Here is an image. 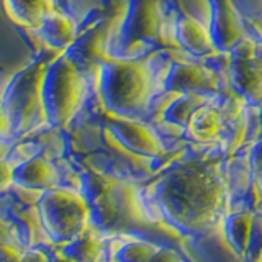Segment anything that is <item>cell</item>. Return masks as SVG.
<instances>
[{"mask_svg":"<svg viewBox=\"0 0 262 262\" xmlns=\"http://www.w3.org/2000/svg\"><path fill=\"white\" fill-rule=\"evenodd\" d=\"M151 195L172 225L195 229L223 210L226 180L216 161H187L167 167L151 187Z\"/></svg>","mask_w":262,"mask_h":262,"instance_id":"obj_1","label":"cell"},{"mask_svg":"<svg viewBox=\"0 0 262 262\" xmlns=\"http://www.w3.org/2000/svg\"><path fill=\"white\" fill-rule=\"evenodd\" d=\"M152 57L117 59L105 56L98 62L97 89L106 113L123 118H139L147 112L158 89Z\"/></svg>","mask_w":262,"mask_h":262,"instance_id":"obj_2","label":"cell"},{"mask_svg":"<svg viewBox=\"0 0 262 262\" xmlns=\"http://www.w3.org/2000/svg\"><path fill=\"white\" fill-rule=\"evenodd\" d=\"M167 15L164 0H128L126 10L105 43V56L117 59L143 57L164 43Z\"/></svg>","mask_w":262,"mask_h":262,"instance_id":"obj_3","label":"cell"},{"mask_svg":"<svg viewBox=\"0 0 262 262\" xmlns=\"http://www.w3.org/2000/svg\"><path fill=\"white\" fill-rule=\"evenodd\" d=\"M48 64L36 59L12 77L0 98L4 126L12 136H25L46 125L41 84Z\"/></svg>","mask_w":262,"mask_h":262,"instance_id":"obj_4","label":"cell"},{"mask_svg":"<svg viewBox=\"0 0 262 262\" xmlns=\"http://www.w3.org/2000/svg\"><path fill=\"white\" fill-rule=\"evenodd\" d=\"M85 97V80L69 56L61 54L48 64L41 98L49 128H64L74 118Z\"/></svg>","mask_w":262,"mask_h":262,"instance_id":"obj_5","label":"cell"},{"mask_svg":"<svg viewBox=\"0 0 262 262\" xmlns=\"http://www.w3.org/2000/svg\"><path fill=\"white\" fill-rule=\"evenodd\" d=\"M36 211L49 243L64 246L77 237L89 223V203L79 192L49 188L39 195Z\"/></svg>","mask_w":262,"mask_h":262,"instance_id":"obj_6","label":"cell"},{"mask_svg":"<svg viewBox=\"0 0 262 262\" xmlns=\"http://www.w3.org/2000/svg\"><path fill=\"white\" fill-rule=\"evenodd\" d=\"M228 82L231 90L246 105L262 106V35H246L229 51Z\"/></svg>","mask_w":262,"mask_h":262,"instance_id":"obj_7","label":"cell"},{"mask_svg":"<svg viewBox=\"0 0 262 262\" xmlns=\"http://www.w3.org/2000/svg\"><path fill=\"white\" fill-rule=\"evenodd\" d=\"M226 74L220 72L216 69L202 61H185L176 59L172 61L167 68L162 79V90L170 94H193L215 100V98L223 94L229 87V82L226 80Z\"/></svg>","mask_w":262,"mask_h":262,"instance_id":"obj_8","label":"cell"},{"mask_svg":"<svg viewBox=\"0 0 262 262\" xmlns=\"http://www.w3.org/2000/svg\"><path fill=\"white\" fill-rule=\"evenodd\" d=\"M103 121L108 135L131 154L154 159L156 156L166 151L158 133L146 123L138 121L136 118L117 117L112 113H106Z\"/></svg>","mask_w":262,"mask_h":262,"instance_id":"obj_9","label":"cell"},{"mask_svg":"<svg viewBox=\"0 0 262 262\" xmlns=\"http://www.w3.org/2000/svg\"><path fill=\"white\" fill-rule=\"evenodd\" d=\"M208 31L213 45L220 53H229L234 45L246 36L244 20L231 0H208Z\"/></svg>","mask_w":262,"mask_h":262,"instance_id":"obj_10","label":"cell"},{"mask_svg":"<svg viewBox=\"0 0 262 262\" xmlns=\"http://www.w3.org/2000/svg\"><path fill=\"white\" fill-rule=\"evenodd\" d=\"M172 38L177 46L195 59H203V57L218 53L211 41L208 27H205L184 7H177L174 18H172Z\"/></svg>","mask_w":262,"mask_h":262,"instance_id":"obj_11","label":"cell"},{"mask_svg":"<svg viewBox=\"0 0 262 262\" xmlns=\"http://www.w3.org/2000/svg\"><path fill=\"white\" fill-rule=\"evenodd\" d=\"M13 185L28 192H39L56 187L57 170L43 156H33V158L13 166L12 172Z\"/></svg>","mask_w":262,"mask_h":262,"instance_id":"obj_12","label":"cell"},{"mask_svg":"<svg viewBox=\"0 0 262 262\" xmlns=\"http://www.w3.org/2000/svg\"><path fill=\"white\" fill-rule=\"evenodd\" d=\"M223 126V118L216 103L210 100L205 105L199 106L188 120L187 126L184 128L187 139L202 144L218 143Z\"/></svg>","mask_w":262,"mask_h":262,"instance_id":"obj_13","label":"cell"},{"mask_svg":"<svg viewBox=\"0 0 262 262\" xmlns=\"http://www.w3.org/2000/svg\"><path fill=\"white\" fill-rule=\"evenodd\" d=\"M36 31L41 41L51 49L69 48L77 38L76 20L69 15L59 13L56 10L46 16Z\"/></svg>","mask_w":262,"mask_h":262,"instance_id":"obj_14","label":"cell"},{"mask_svg":"<svg viewBox=\"0 0 262 262\" xmlns=\"http://www.w3.org/2000/svg\"><path fill=\"white\" fill-rule=\"evenodd\" d=\"M56 0H4L7 16L15 25L38 30L49 13L54 12Z\"/></svg>","mask_w":262,"mask_h":262,"instance_id":"obj_15","label":"cell"},{"mask_svg":"<svg viewBox=\"0 0 262 262\" xmlns=\"http://www.w3.org/2000/svg\"><path fill=\"white\" fill-rule=\"evenodd\" d=\"M117 182L113 184V187L106 193L89 203V223L100 233L113 231V229L120 228Z\"/></svg>","mask_w":262,"mask_h":262,"instance_id":"obj_16","label":"cell"},{"mask_svg":"<svg viewBox=\"0 0 262 262\" xmlns=\"http://www.w3.org/2000/svg\"><path fill=\"white\" fill-rule=\"evenodd\" d=\"M62 256L72 259L74 262H100L103 254V241L100 231L94 226H87L77 237L68 244L61 246Z\"/></svg>","mask_w":262,"mask_h":262,"instance_id":"obj_17","label":"cell"},{"mask_svg":"<svg viewBox=\"0 0 262 262\" xmlns=\"http://www.w3.org/2000/svg\"><path fill=\"white\" fill-rule=\"evenodd\" d=\"M12 226H13L16 243H18L20 248L23 249L38 248V246L45 244L48 239L45 229L41 226L36 208L16 211L12 221Z\"/></svg>","mask_w":262,"mask_h":262,"instance_id":"obj_18","label":"cell"},{"mask_svg":"<svg viewBox=\"0 0 262 262\" xmlns=\"http://www.w3.org/2000/svg\"><path fill=\"white\" fill-rule=\"evenodd\" d=\"M252 216H254L252 211L239 210V211L231 213V215H228L225 220L226 239L241 257H244L246 251H248V243H249L251 228H252Z\"/></svg>","mask_w":262,"mask_h":262,"instance_id":"obj_19","label":"cell"},{"mask_svg":"<svg viewBox=\"0 0 262 262\" xmlns=\"http://www.w3.org/2000/svg\"><path fill=\"white\" fill-rule=\"evenodd\" d=\"M210 102L208 98L193 94H179L162 112V120L172 126L185 128L188 120L199 106Z\"/></svg>","mask_w":262,"mask_h":262,"instance_id":"obj_20","label":"cell"},{"mask_svg":"<svg viewBox=\"0 0 262 262\" xmlns=\"http://www.w3.org/2000/svg\"><path fill=\"white\" fill-rule=\"evenodd\" d=\"M115 182H117L115 179L105 174H100V172L85 170L80 174V192L79 193L84 196L87 203H90L95 199H98L100 195L108 192Z\"/></svg>","mask_w":262,"mask_h":262,"instance_id":"obj_21","label":"cell"},{"mask_svg":"<svg viewBox=\"0 0 262 262\" xmlns=\"http://www.w3.org/2000/svg\"><path fill=\"white\" fill-rule=\"evenodd\" d=\"M159 248L146 241H129L115 251L112 260L115 262H149Z\"/></svg>","mask_w":262,"mask_h":262,"instance_id":"obj_22","label":"cell"},{"mask_svg":"<svg viewBox=\"0 0 262 262\" xmlns=\"http://www.w3.org/2000/svg\"><path fill=\"white\" fill-rule=\"evenodd\" d=\"M262 260V211H254L252 216V228L248 243V251H246L244 262H259Z\"/></svg>","mask_w":262,"mask_h":262,"instance_id":"obj_23","label":"cell"},{"mask_svg":"<svg viewBox=\"0 0 262 262\" xmlns=\"http://www.w3.org/2000/svg\"><path fill=\"white\" fill-rule=\"evenodd\" d=\"M59 254H57V256H59ZM56 257H53L51 254L48 252V249H43V244H41V246H38V248L23 249L18 262H54Z\"/></svg>","mask_w":262,"mask_h":262,"instance_id":"obj_24","label":"cell"},{"mask_svg":"<svg viewBox=\"0 0 262 262\" xmlns=\"http://www.w3.org/2000/svg\"><path fill=\"white\" fill-rule=\"evenodd\" d=\"M12 172L13 166H10L5 159H0V192H5L8 187L13 185Z\"/></svg>","mask_w":262,"mask_h":262,"instance_id":"obj_25","label":"cell"},{"mask_svg":"<svg viewBox=\"0 0 262 262\" xmlns=\"http://www.w3.org/2000/svg\"><path fill=\"white\" fill-rule=\"evenodd\" d=\"M4 244L18 246V248H20V244L16 243L12 223H7V221L0 220V246H4Z\"/></svg>","mask_w":262,"mask_h":262,"instance_id":"obj_26","label":"cell"},{"mask_svg":"<svg viewBox=\"0 0 262 262\" xmlns=\"http://www.w3.org/2000/svg\"><path fill=\"white\" fill-rule=\"evenodd\" d=\"M249 166L251 169L256 172L260 166H262V136L254 141L252 147H251V152H249Z\"/></svg>","mask_w":262,"mask_h":262,"instance_id":"obj_27","label":"cell"},{"mask_svg":"<svg viewBox=\"0 0 262 262\" xmlns=\"http://www.w3.org/2000/svg\"><path fill=\"white\" fill-rule=\"evenodd\" d=\"M149 262H182V259L179 257V254L172 249H158L152 259Z\"/></svg>","mask_w":262,"mask_h":262,"instance_id":"obj_28","label":"cell"},{"mask_svg":"<svg viewBox=\"0 0 262 262\" xmlns=\"http://www.w3.org/2000/svg\"><path fill=\"white\" fill-rule=\"evenodd\" d=\"M7 152H8V146L7 143H4L2 139H0V159H5Z\"/></svg>","mask_w":262,"mask_h":262,"instance_id":"obj_29","label":"cell"},{"mask_svg":"<svg viewBox=\"0 0 262 262\" xmlns=\"http://www.w3.org/2000/svg\"><path fill=\"white\" fill-rule=\"evenodd\" d=\"M256 182L260 188V192H262V166L256 170Z\"/></svg>","mask_w":262,"mask_h":262,"instance_id":"obj_30","label":"cell"},{"mask_svg":"<svg viewBox=\"0 0 262 262\" xmlns=\"http://www.w3.org/2000/svg\"><path fill=\"white\" fill-rule=\"evenodd\" d=\"M54 262H74L72 259H69V257H66V256H62V252L57 256L56 259H54Z\"/></svg>","mask_w":262,"mask_h":262,"instance_id":"obj_31","label":"cell"},{"mask_svg":"<svg viewBox=\"0 0 262 262\" xmlns=\"http://www.w3.org/2000/svg\"><path fill=\"white\" fill-rule=\"evenodd\" d=\"M0 125H4V118H2V102H0Z\"/></svg>","mask_w":262,"mask_h":262,"instance_id":"obj_32","label":"cell"},{"mask_svg":"<svg viewBox=\"0 0 262 262\" xmlns=\"http://www.w3.org/2000/svg\"><path fill=\"white\" fill-rule=\"evenodd\" d=\"M259 115H260V126H262V106L259 108Z\"/></svg>","mask_w":262,"mask_h":262,"instance_id":"obj_33","label":"cell"},{"mask_svg":"<svg viewBox=\"0 0 262 262\" xmlns=\"http://www.w3.org/2000/svg\"><path fill=\"white\" fill-rule=\"evenodd\" d=\"M106 262H115V260H106Z\"/></svg>","mask_w":262,"mask_h":262,"instance_id":"obj_34","label":"cell"},{"mask_svg":"<svg viewBox=\"0 0 262 262\" xmlns=\"http://www.w3.org/2000/svg\"><path fill=\"white\" fill-rule=\"evenodd\" d=\"M259 262H262V260H259Z\"/></svg>","mask_w":262,"mask_h":262,"instance_id":"obj_35","label":"cell"}]
</instances>
